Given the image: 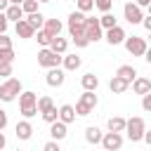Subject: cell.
I'll use <instances>...</instances> for the list:
<instances>
[{
  "mask_svg": "<svg viewBox=\"0 0 151 151\" xmlns=\"http://www.w3.org/2000/svg\"><path fill=\"white\" fill-rule=\"evenodd\" d=\"M19 109L24 118H33L38 113V94L35 92H21L19 94Z\"/></svg>",
  "mask_w": 151,
  "mask_h": 151,
  "instance_id": "6da1fadb",
  "label": "cell"
},
{
  "mask_svg": "<svg viewBox=\"0 0 151 151\" xmlns=\"http://www.w3.org/2000/svg\"><path fill=\"white\" fill-rule=\"evenodd\" d=\"M144 132H146V123H144V118L134 116V118L127 120V125H125V134H127L130 142H144Z\"/></svg>",
  "mask_w": 151,
  "mask_h": 151,
  "instance_id": "7a4b0ae2",
  "label": "cell"
},
{
  "mask_svg": "<svg viewBox=\"0 0 151 151\" xmlns=\"http://www.w3.org/2000/svg\"><path fill=\"white\" fill-rule=\"evenodd\" d=\"M21 94V80L19 78H7L0 83V99L2 101H14Z\"/></svg>",
  "mask_w": 151,
  "mask_h": 151,
  "instance_id": "3957f363",
  "label": "cell"
},
{
  "mask_svg": "<svg viewBox=\"0 0 151 151\" xmlns=\"http://www.w3.org/2000/svg\"><path fill=\"white\" fill-rule=\"evenodd\" d=\"M59 64H64V57L61 54H57V52H52L50 47H42L40 52H38V66H42V68H59Z\"/></svg>",
  "mask_w": 151,
  "mask_h": 151,
  "instance_id": "277c9868",
  "label": "cell"
},
{
  "mask_svg": "<svg viewBox=\"0 0 151 151\" xmlns=\"http://www.w3.org/2000/svg\"><path fill=\"white\" fill-rule=\"evenodd\" d=\"M97 106V94L94 92H83L80 99L76 101V116H90Z\"/></svg>",
  "mask_w": 151,
  "mask_h": 151,
  "instance_id": "5b68a950",
  "label": "cell"
},
{
  "mask_svg": "<svg viewBox=\"0 0 151 151\" xmlns=\"http://www.w3.org/2000/svg\"><path fill=\"white\" fill-rule=\"evenodd\" d=\"M85 19H87V17H85L80 9H76V12L68 14V33H71V38L85 35Z\"/></svg>",
  "mask_w": 151,
  "mask_h": 151,
  "instance_id": "8992f818",
  "label": "cell"
},
{
  "mask_svg": "<svg viewBox=\"0 0 151 151\" xmlns=\"http://www.w3.org/2000/svg\"><path fill=\"white\" fill-rule=\"evenodd\" d=\"M85 38L90 42H97V40L104 38V28H101L99 19H94V17H87L85 19Z\"/></svg>",
  "mask_w": 151,
  "mask_h": 151,
  "instance_id": "52a82bcc",
  "label": "cell"
},
{
  "mask_svg": "<svg viewBox=\"0 0 151 151\" xmlns=\"http://www.w3.org/2000/svg\"><path fill=\"white\" fill-rule=\"evenodd\" d=\"M125 50H127L132 57H144V54H146V50H149V45H146V40H144V38L132 35V38H125Z\"/></svg>",
  "mask_w": 151,
  "mask_h": 151,
  "instance_id": "ba28073f",
  "label": "cell"
},
{
  "mask_svg": "<svg viewBox=\"0 0 151 151\" xmlns=\"http://www.w3.org/2000/svg\"><path fill=\"white\" fill-rule=\"evenodd\" d=\"M123 14H125L127 24H142V21H144V12H142V7H139L137 2H125Z\"/></svg>",
  "mask_w": 151,
  "mask_h": 151,
  "instance_id": "9c48e42d",
  "label": "cell"
},
{
  "mask_svg": "<svg viewBox=\"0 0 151 151\" xmlns=\"http://www.w3.org/2000/svg\"><path fill=\"white\" fill-rule=\"evenodd\" d=\"M101 146H104V151H118L123 146V134L120 132H106L101 139Z\"/></svg>",
  "mask_w": 151,
  "mask_h": 151,
  "instance_id": "30bf717a",
  "label": "cell"
},
{
  "mask_svg": "<svg viewBox=\"0 0 151 151\" xmlns=\"http://www.w3.org/2000/svg\"><path fill=\"white\" fill-rule=\"evenodd\" d=\"M104 38H106V42L113 47V45L125 42V38H127V35H125V31H123L120 26H113V28H109V31H106V35H104Z\"/></svg>",
  "mask_w": 151,
  "mask_h": 151,
  "instance_id": "8fae6325",
  "label": "cell"
},
{
  "mask_svg": "<svg viewBox=\"0 0 151 151\" xmlns=\"http://www.w3.org/2000/svg\"><path fill=\"white\" fill-rule=\"evenodd\" d=\"M64 80H66V76H64V71H61V68H50V71H47V76H45V83H47L50 87H61V85H64Z\"/></svg>",
  "mask_w": 151,
  "mask_h": 151,
  "instance_id": "7c38bea8",
  "label": "cell"
},
{
  "mask_svg": "<svg viewBox=\"0 0 151 151\" xmlns=\"http://www.w3.org/2000/svg\"><path fill=\"white\" fill-rule=\"evenodd\" d=\"M14 134H17V139L26 142V139H31V134H33V125H31L28 120H19L17 127H14Z\"/></svg>",
  "mask_w": 151,
  "mask_h": 151,
  "instance_id": "4fadbf2b",
  "label": "cell"
},
{
  "mask_svg": "<svg viewBox=\"0 0 151 151\" xmlns=\"http://www.w3.org/2000/svg\"><path fill=\"white\" fill-rule=\"evenodd\" d=\"M17 35H19V38H24V40L35 35V28L28 24V19H21V21H17Z\"/></svg>",
  "mask_w": 151,
  "mask_h": 151,
  "instance_id": "5bb4252c",
  "label": "cell"
},
{
  "mask_svg": "<svg viewBox=\"0 0 151 151\" xmlns=\"http://www.w3.org/2000/svg\"><path fill=\"white\" fill-rule=\"evenodd\" d=\"M127 87H130V83H127V80H123L120 76H113V78H111V83H109V90H111L113 94H123V92H127Z\"/></svg>",
  "mask_w": 151,
  "mask_h": 151,
  "instance_id": "9a60e30c",
  "label": "cell"
},
{
  "mask_svg": "<svg viewBox=\"0 0 151 151\" xmlns=\"http://www.w3.org/2000/svg\"><path fill=\"white\" fill-rule=\"evenodd\" d=\"M50 134H52V139H54V142H61V139L68 134V130H66V123H61V120L52 123V125H50Z\"/></svg>",
  "mask_w": 151,
  "mask_h": 151,
  "instance_id": "2e32d148",
  "label": "cell"
},
{
  "mask_svg": "<svg viewBox=\"0 0 151 151\" xmlns=\"http://www.w3.org/2000/svg\"><path fill=\"white\" fill-rule=\"evenodd\" d=\"M116 76H120L123 80H127V83L132 85V83L137 80V68H134V66H127V64H123V66L116 71Z\"/></svg>",
  "mask_w": 151,
  "mask_h": 151,
  "instance_id": "e0dca14e",
  "label": "cell"
},
{
  "mask_svg": "<svg viewBox=\"0 0 151 151\" xmlns=\"http://www.w3.org/2000/svg\"><path fill=\"white\" fill-rule=\"evenodd\" d=\"M80 85H83L85 92H94V90L99 87V78H97L94 73H85V76L80 78Z\"/></svg>",
  "mask_w": 151,
  "mask_h": 151,
  "instance_id": "ac0fdd59",
  "label": "cell"
},
{
  "mask_svg": "<svg viewBox=\"0 0 151 151\" xmlns=\"http://www.w3.org/2000/svg\"><path fill=\"white\" fill-rule=\"evenodd\" d=\"M59 120L61 123H73L76 120V106H71V104H64V106H59Z\"/></svg>",
  "mask_w": 151,
  "mask_h": 151,
  "instance_id": "d6986e66",
  "label": "cell"
},
{
  "mask_svg": "<svg viewBox=\"0 0 151 151\" xmlns=\"http://www.w3.org/2000/svg\"><path fill=\"white\" fill-rule=\"evenodd\" d=\"M101 139H104V134H101V130L97 125H90L85 130V142L87 144H101Z\"/></svg>",
  "mask_w": 151,
  "mask_h": 151,
  "instance_id": "ffe728a7",
  "label": "cell"
},
{
  "mask_svg": "<svg viewBox=\"0 0 151 151\" xmlns=\"http://www.w3.org/2000/svg\"><path fill=\"white\" fill-rule=\"evenodd\" d=\"M132 90H134V94H149L151 92V80L149 78H137L134 83H132Z\"/></svg>",
  "mask_w": 151,
  "mask_h": 151,
  "instance_id": "44dd1931",
  "label": "cell"
},
{
  "mask_svg": "<svg viewBox=\"0 0 151 151\" xmlns=\"http://www.w3.org/2000/svg\"><path fill=\"white\" fill-rule=\"evenodd\" d=\"M61 28H64V24H61L59 19H45V31H47L52 38H59Z\"/></svg>",
  "mask_w": 151,
  "mask_h": 151,
  "instance_id": "7402d4cb",
  "label": "cell"
},
{
  "mask_svg": "<svg viewBox=\"0 0 151 151\" xmlns=\"http://www.w3.org/2000/svg\"><path fill=\"white\" fill-rule=\"evenodd\" d=\"M5 17H7V21H21V19H24V9H21V5H9L7 12H5Z\"/></svg>",
  "mask_w": 151,
  "mask_h": 151,
  "instance_id": "603a6c76",
  "label": "cell"
},
{
  "mask_svg": "<svg viewBox=\"0 0 151 151\" xmlns=\"http://www.w3.org/2000/svg\"><path fill=\"white\" fill-rule=\"evenodd\" d=\"M125 125H127V120L120 118V116L109 118V132H125Z\"/></svg>",
  "mask_w": 151,
  "mask_h": 151,
  "instance_id": "cb8c5ba5",
  "label": "cell"
},
{
  "mask_svg": "<svg viewBox=\"0 0 151 151\" xmlns=\"http://www.w3.org/2000/svg\"><path fill=\"white\" fill-rule=\"evenodd\" d=\"M76 68H80V57L78 54L64 57V71H76Z\"/></svg>",
  "mask_w": 151,
  "mask_h": 151,
  "instance_id": "d4e9b609",
  "label": "cell"
},
{
  "mask_svg": "<svg viewBox=\"0 0 151 151\" xmlns=\"http://www.w3.org/2000/svg\"><path fill=\"white\" fill-rule=\"evenodd\" d=\"M26 19H28V24H31V26H33L35 31H40V28H45V17H42L40 12H35V14H28Z\"/></svg>",
  "mask_w": 151,
  "mask_h": 151,
  "instance_id": "484cf974",
  "label": "cell"
},
{
  "mask_svg": "<svg viewBox=\"0 0 151 151\" xmlns=\"http://www.w3.org/2000/svg\"><path fill=\"white\" fill-rule=\"evenodd\" d=\"M66 47H68V42H66V38H61V35H59V38H54V40H52V45H50V50H52V52H57V54H64V52H66Z\"/></svg>",
  "mask_w": 151,
  "mask_h": 151,
  "instance_id": "4316f807",
  "label": "cell"
},
{
  "mask_svg": "<svg viewBox=\"0 0 151 151\" xmlns=\"http://www.w3.org/2000/svg\"><path fill=\"white\" fill-rule=\"evenodd\" d=\"M99 24H101V28H113V26H118L116 24V14H111V12H106V14H101L99 17Z\"/></svg>",
  "mask_w": 151,
  "mask_h": 151,
  "instance_id": "83f0119b",
  "label": "cell"
},
{
  "mask_svg": "<svg viewBox=\"0 0 151 151\" xmlns=\"http://www.w3.org/2000/svg\"><path fill=\"white\" fill-rule=\"evenodd\" d=\"M35 38H38V42H40L42 47H50V45H52V40H54V38H52V35H50V33H47L45 28L35 31Z\"/></svg>",
  "mask_w": 151,
  "mask_h": 151,
  "instance_id": "f1b7e54d",
  "label": "cell"
},
{
  "mask_svg": "<svg viewBox=\"0 0 151 151\" xmlns=\"http://www.w3.org/2000/svg\"><path fill=\"white\" fill-rule=\"evenodd\" d=\"M52 106H54L52 97H38V113H45V111H50Z\"/></svg>",
  "mask_w": 151,
  "mask_h": 151,
  "instance_id": "f546056e",
  "label": "cell"
},
{
  "mask_svg": "<svg viewBox=\"0 0 151 151\" xmlns=\"http://www.w3.org/2000/svg\"><path fill=\"white\" fill-rule=\"evenodd\" d=\"M40 116H42V120H45V123H50V125H52V123H57V120H59V109H57V106H52L50 111H45V113H40Z\"/></svg>",
  "mask_w": 151,
  "mask_h": 151,
  "instance_id": "4dcf8cb0",
  "label": "cell"
},
{
  "mask_svg": "<svg viewBox=\"0 0 151 151\" xmlns=\"http://www.w3.org/2000/svg\"><path fill=\"white\" fill-rule=\"evenodd\" d=\"M21 9H24L26 14H35V12H38V0H24Z\"/></svg>",
  "mask_w": 151,
  "mask_h": 151,
  "instance_id": "1f68e13d",
  "label": "cell"
},
{
  "mask_svg": "<svg viewBox=\"0 0 151 151\" xmlns=\"http://www.w3.org/2000/svg\"><path fill=\"white\" fill-rule=\"evenodd\" d=\"M94 7H97V9H101V12L106 14V12H111V7H113V0H94Z\"/></svg>",
  "mask_w": 151,
  "mask_h": 151,
  "instance_id": "d6a6232c",
  "label": "cell"
},
{
  "mask_svg": "<svg viewBox=\"0 0 151 151\" xmlns=\"http://www.w3.org/2000/svg\"><path fill=\"white\" fill-rule=\"evenodd\" d=\"M0 76L7 80V78H12V64H7V61H0Z\"/></svg>",
  "mask_w": 151,
  "mask_h": 151,
  "instance_id": "836d02e7",
  "label": "cell"
},
{
  "mask_svg": "<svg viewBox=\"0 0 151 151\" xmlns=\"http://www.w3.org/2000/svg\"><path fill=\"white\" fill-rule=\"evenodd\" d=\"M0 61L12 64V61H14V50H0Z\"/></svg>",
  "mask_w": 151,
  "mask_h": 151,
  "instance_id": "e575fe53",
  "label": "cell"
},
{
  "mask_svg": "<svg viewBox=\"0 0 151 151\" xmlns=\"http://www.w3.org/2000/svg\"><path fill=\"white\" fill-rule=\"evenodd\" d=\"M0 50H12V38H7L5 33L0 35Z\"/></svg>",
  "mask_w": 151,
  "mask_h": 151,
  "instance_id": "d590c367",
  "label": "cell"
},
{
  "mask_svg": "<svg viewBox=\"0 0 151 151\" xmlns=\"http://www.w3.org/2000/svg\"><path fill=\"white\" fill-rule=\"evenodd\" d=\"M42 151H61L59 149V142H54V139H50L45 146H42Z\"/></svg>",
  "mask_w": 151,
  "mask_h": 151,
  "instance_id": "8d00e7d4",
  "label": "cell"
},
{
  "mask_svg": "<svg viewBox=\"0 0 151 151\" xmlns=\"http://www.w3.org/2000/svg\"><path fill=\"white\" fill-rule=\"evenodd\" d=\"M142 109H144V111H149V113H151V92H149V94H144V97H142Z\"/></svg>",
  "mask_w": 151,
  "mask_h": 151,
  "instance_id": "74e56055",
  "label": "cell"
},
{
  "mask_svg": "<svg viewBox=\"0 0 151 151\" xmlns=\"http://www.w3.org/2000/svg\"><path fill=\"white\" fill-rule=\"evenodd\" d=\"M7 24H9V21H7V17H5V12H0V35H2L5 31H7Z\"/></svg>",
  "mask_w": 151,
  "mask_h": 151,
  "instance_id": "f35d334b",
  "label": "cell"
},
{
  "mask_svg": "<svg viewBox=\"0 0 151 151\" xmlns=\"http://www.w3.org/2000/svg\"><path fill=\"white\" fill-rule=\"evenodd\" d=\"M5 127H7V113H5L2 109H0V132H2Z\"/></svg>",
  "mask_w": 151,
  "mask_h": 151,
  "instance_id": "ab89813d",
  "label": "cell"
},
{
  "mask_svg": "<svg viewBox=\"0 0 151 151\" xmlns=\"http://www.w3.org/2000/svg\"><path fill=\"white\" fill-rule=\"evenodd\" d=\"M142 24H144V28H146V31H149V33H151V14H146V17H144V21H142Z\"/></svg>",
  "mask_w": 151,
  "mask_h": 151,
  "instance_id": "60d3db41",
  "label": "cell"
},
{
  "mask_svg": "<svg viewBox=\"0 0 151 151\" xmlns=\"http://www.w3.org/2000/svg\"><path fill=\"white\" fill-rule=\"evenodd\" d=\"M7 7H9V0H0V12H7Z\"/></svg>",
  "mask_w": 151,
  "mask_h": 151,
  "instance_id": "b9f144b4",
  "label": "cell"
},
{
  "mask_svg": "<svg viewBox=\"0 0 151 151\" xmlns=\"http://www.w3.org/2000/svg\"><path fill=\"white\" fill-rule=\"evenodd\" d=\"M144 142L151 146V130H146V132H144Z\"/></svg>",
  "mask_w": 151,
  "mask_h": 151,
  "instance_id": "7bdbcfd3",
  "label": "cell"
},
{
  "mask_svg": "<svg viewBox=\"0 0 151 151\" xmlns=\"http://www.w3.org/2000/svg\"><path fill=\"white\" fill-rule=\"evenodd\" d=\"M134 2H137L139 7H149V5H151V0H134Z\"/></svg>",
  "mask_w": 151,
  "mask_h": 151,
  "instance_id": "ee69618b",
  "label": "cell"
},
{
  "mask_svg": "<svg viewBox=\"0 0 151 151\" xmlns=\"http://www.w3.org/2000/svg\"><path fill=\"white\" fill-rule=\"evenodd\" d=\"M5 144H7V139H5V134H2V132H0V151H2V149H5Z\"/></svg>",
  "mask_w": 151,
  "mask_h": 151,
  "instance_id": "f6af8a7d",
  "label": "cell"
},
{
  "mask_svg": "<svg viewBox=\"0 0 151 151\" xmlns=\"http://www.w3.org/2000/svg\"><path fill=\"white\" fill-rule=\"evenodd\" d=\"M144 59H146V61H149V64H151V47H149V50H146V54H144Z\"/></svg>",
  "mask_w": 151,
  "mask_h": 151,
  "instance_id": "bcb514c9",
  "label": "cell"
},
{
  "mask_svg": "<svg viewBox=\"0 0 151 151\" xmlns=\"http://www.w3.org/2000/svg\"><path fill=\"white\" fill-rule=\"evenodd\" d=\"M9 5H24V0H9Z\"/></svg>",
  "mask_w": 151,
  "mask_h": 151,
  "instance_id": "7dc6e473",
  "label": "cell"
},
{
  "mask_svg": "<svg viewBox=\"0 0 151 151\" xmlns=\"http://www.w3.org/2000/svg\"><path fill=\"white\" fill-rule=\"evenodd\" d=\"M38 2H50V0H38Z\"/></svg>",
  "mask_w": 151,
  "mask_h": 151,
  "instance_id": "c3c4849f",
  "label": "cell"
},
{
  "mask_svg": "<svg viewBox=\"0 0 151 151\" xmlns=\"http://www.w3.org/2000/svg\"><path fill=\"white\" fill-rule=\"evenodd\" d=\"M149 14H151V5H149Z\"/></svg>",
  "mask_w": 151,
  "mask_h": 151,
  "instance_id": "681fc988",
  "label": "cell"
},
{
  "mask_svg": "<svg viewBox=\"0 0 151 151\" xmlns=\"http://www.w3.org/2000/svg\"><path fill=\"white\" fill-rule=\"evenodd\" d=\"M149 38H151V33H149Z\"/></svg>",
  "mask_w": 151,
  "mask_h": 151,
  "instance_id": "f907efd6",
  "label": "cell"
},
{
  "mask_svg": "<svg viewBox=\"0 0 151 151\" xmlns=\"http://www.w3.org/2000/svg\"><path fill=\"white\" fill-rule=\"evenodd\" d=\"M149 151H151V146H149Z\"/></svg>",
  "mask_w": 151,
  "mask_h": 151,
  "instance_id": "816d5d0a",
  "label": "cell"
}]
</instances>
